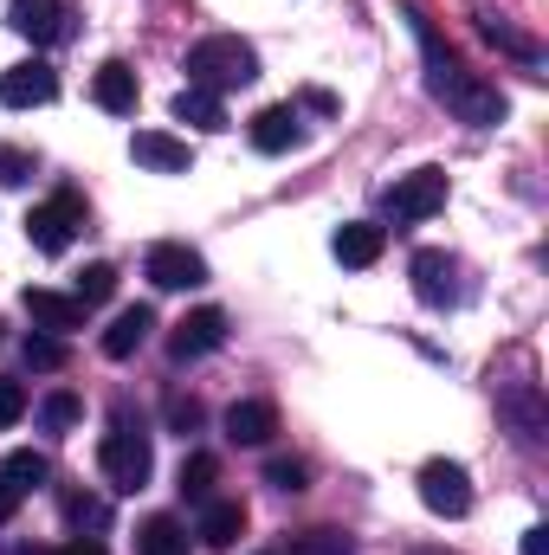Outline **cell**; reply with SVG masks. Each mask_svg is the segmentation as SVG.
<instances>
[{
	"label": "cell",
	"instance_id": "cell-1",
	"mask_svg": "<svg viewBox=\"0 0 549 555\" xmlns=\"http://www.w3.org/2000/svg\"><path fill=\"white\" fill-rule=\"evenodd\" d=\"M188 85H201V91H233V85H253L259 78V52L246 46V39H233V33H214V39H201V46H188Z\"/></svg>",
	"mask_w": 549,
	"mask_h": 555
},
{
	"label": "cell",
	"instance_id": "cell-2",
	"mask_svg": "<svg viewBox=\"0 0 549 555\" xmlns=\"http://www.w3.org/2000/svg\"><path fill=\"white\" fill-rule=\"evenodd\" d=\"M98 465H104V478H111L117 491H142V485H149V472H155L149 433L130 426V420H117V426L104 433V446H98Z\"/></svg>",
	"mask_w": 549,
	"mask_h": 555
},
{
	"label": "cell",
	"instance_id": "cell-3",
	"mask_svg": "<svg viewBox=\"0 0 549 555\" xmlns=\"http://www.w3.org/2000/svg\"><path fill=\"white\" fill-rule=\"evenodd\" d=\"M78 227H85V201H78L72 188H65V194H52V201H39V207L26 214V240H33L39 253H52V259L72 246V233H78Z\"/></svg>",
	"mask_w": 549,
	"mask_h": 555
},
{
	"label": "cell",
	"instance_id": "cell-4",
	"mask_svg": "<svg viewBox=\"0 0 549 555\" xmlns=\"http://www.w3.org/2000/svg\"><path fill=\"white\" fill-rule=\"evenodd\" d=\"M420 504L433 511V517H465L472 511V478H465V465L459 459H426L420 465Z\"/></svg>",
	"mask_w": 549,
	"mask_h": 555
},
{
	"label": "cell",
	"instance_id": "cell-5",
	"mask_svg": "<svg viewBox=\"0 0 549 555\" xmlns=\"http://www.w3.org/2000/svg\"><path fill=\"white\" fill-rule=\"evenodd\" d=\"M439 207H446V175H439V168H413V175H401V181L388 188V220H401V227L433 220Z\"/></svg>",
	"mask_w": 549,
	"mask_h": 555
},
{
	"label": "cell",
	"instance_id": "cell-6",
	"mask_svg": "<svg viewBox=\"0 0 549 555\" xmlns=\"http://www.w3.org/2000/svg\"><path fill=\"white\" fill-rule=\"evenodd\" d=\"M142 278H149L155 291H194V284H207V259H201L194 246H181V240H162V246H149Z\"/></svg>",
	"mask_w": 549,
	"mask_h": 555
},
{
	"label": "cell",
	"instance_id": "cell-7",
	"mask_svg": "<svg viewBox=\"0 0 549 555\" xmlns=\"http://www.w3.org/2000/svg\"><path fill=\"white\" fill-rule=\"evenodd\" d=\"M52 98H59V72H52L46 59H20V65L0 72V104H7V111H39V104H52Z\"/></svg>",
	"mask_w": 549,
	"mask_h": 555
},
{
	"label": "cell",
	"instance_id": "cell-8",
	"mask_svg": "<svg viewBox=\"0 0 549 555\" xmlns=\"http://www.w3.org/2000/svg\"><path fill=\"white\" fill-rule=\"evenodd\" d=\"M220 343H227V310L201 304V310H188V317L175 323V336H168V356H175V362H201V356H214Z\"/></svg>",
	"mask_w": 549,
	"mask_h": 555
},
{
	"label": "cell",
	"instance_id": "cell-9",
	"mask_svg": "<svg viewBox=\"0 0 549 555\" xmlns=\"http://www.w3.org/2000/svg\"><path fill=\"white\" fill-rule=\"evenodd\" d=\"M408 278H413V297H420L426 310H452V304H459V266H452V259H446L439 246L413 253Z\"/></svg>",
	"mask_w": 549,
	"mask_h": 555
},
{
	"label": "cell",
	"instance_id": "cell-10",
	"mask_svg": "<svg viewBox=\"0 0 549 555\" xmlns=\"http://www.w3.org/2000/svg\"><path fill=\"white\" fill-rule=\"evenodd\" d=\"M408 20H413V39H420V59H426V91H433V98L446 104V98L459 91V78H465V65L452 59V46H446V39L433 33V20H426V13H408Z\"/></svg>",
	"mask_w": 549,
	"mask_h": 555
},
{
	"label": "cell",
	"instance_id": "cell-11",
	"mask_svg": "<svg viewBox=\"0 0 549 555\" xmlns=\"http://www.w3.org/2000/svg\"><path fill=\"white\" fill-rule=\"evenodd\" d=\"M446 104H452V117H459V124H472V130H498V124H505V111H511V104H505V91H498V85H485V78H472V72L459 78V91H452Z\"/></svg>",
	"mask_w": 549,
	"mask_h": 555
},
{
	"label": "cell",
	"instance_id": "cell-12",
	"mask_svg": "<svg viewBox=\"0 0 549 555\" xmlns=\"http://www.w3.org/2000/svg\"><path fill=\"white\" fill-rule=\"evenodd\" d=\"M13 33H26L33 46H59V39H72V7L65 0H13Z\"/></svg>",
	"mask_w": 549,
	"mask_h": 555
},
{
	"label": "cell",
	"instance_id": "cell-13",
	"mask_svg": "<svg viewBox=\"0 0 549 555\" xmlns=\"http://www.w3.org/2000/svg\"><path fill=\"white\" fill-rule=\"evenodd\" d=\"M382 246H388V227H375V220H349V227H336V240H330V253H336L349 272H369V266L382 259Z\"/></svg>",
	"mask_w": 549,
	"mask_h": 555
},
{
	"label": "cell",
	"instance_id": "cell-14",
	"mask_svg": "<svg viewBox=\"0 0 549 555\" xmlns=\"http://www.w3.org/2000/svg\"><path fill=\"white\" fill-rule=\"evenodd\" d=\"M246 537V504H233V498H207L201 504V524H194V543H207V550H233Z\"/></svg>",
	"mask_w": 549,
	"mask_h": 555
},
{
	"label": "cell",
	"instance_id": "cell-15",
	"mask_svg": "<svg viewBox=\"0 0 549 555\" xmlns=\"http://www.w3.org/2000/svg\"><path fill=\"white\" fill-rule=\"evenodd\" d=\"M130 155H137L149 175H188V168H194L188 142L168 137V130H137V137H130Z\"/></svg>",
	"mask_w": 549,
	"mask_h": 555
},
{
	"label": "cell",
	"instance_id": "cell-16",
	"mask_svg": "<svg viewBox=\"0 0 549 555\" xmlns=\"http://www.w3.org/2000/svg\"><path fill=\"white\" fill-rule=\"evenodd\" d=\"M26 317H33L46 336H72V330H85V304L65 297V291H26Z\"/></svg>",
	"mask_w": 549,
	"mask_h": 555
},
{
	"label": "cell",
	"instance_id": "cell-17",
	"mask_svg": "<svg viewBox=\"0 0 549 555\" xmlns=\"http://www.w3.org/2000/svg\"><path fill=\"white\" fill-rule=\"evenodd\" d=\"M91 98H98V111H111V117H130L137 111V72L124 65V59H111V65H98V78H91Z\"/></svg>",
	"mask_w": 549,
	"mask_h": 555
},
{
	"label": "cell",
	"instance_id": "cell-18",
	"mask_svg": "<svg viewBox=\"0 0 549 555\" xmlns=\"http://www.w3.org/2000/svg\"><path fill=\"white\" fill-rule=\"evenodd\" d=\"M149 330H155V310H149V304L117 310V317H111V330H104V356H111V362H130L142 343H149Z\"/></svg>",
	"mask_w": 549,
	"mask_h": 555
},
{
	"label": "cell",
	"instance_id": "cell-19",
	"mask_svg": "<svg viewBox=\"0 0 549 555\" xmlns=\"http://www.w3.org/2000/svg\"><path fill=\"white\" fill-rule=\"evenodd\" d=\"M272 433H278L272 401H233V408H227V439H233V446H266Z\"/></svg>",
	"mask_w": 549,
	"mask_h": 555
},
{
	"label": "cell",
	"instance_id": "cell-20",
	"mask_svg": "<svg viewBox=\"0 0 549 555\" xmlns=\"http://www.w3.org/2000/svg\"><path fill=\"white\" fill-rule=\"evenodd\" d=\"M246 137H253L259 155H284V149H297L304 130H297V111H291V104H272V111H259V117H253V130H246Z\"/></svg>",
	"mask_w": 549,
	"mask_h": 555
},
{
	"label": "cell",
	"instance_id": "cell-21",
	"mask_svg": "<svg viewBox=\"0 0 549 555\" xmlns=\"http://www.w3.org/2000/svg\"><path fill=\"white\" fill-rule=\"evenodd\" d=\"M472 20H478V33H485V39H491L498 52H511V59H524V65H537V39H524V33H518V26H511V20H505L498 7H478Z\"/></svg>",
	"mask_w": 549,
	"mask_h": 555
},
{
	"label": "cell",
	"instance_id": "cell-22",
	"mask_svg": "<svg viewBox=\"0 0 549 555\" xmlns=\"http://www.w3.org/2000/svg\"><path fill=\"white\" fill-rule=\"evenodd\" d=\"M175 124H194V130H227V111H220V98H214V91L181 85V91H175Z\"/></svg>",
	"mask_w": 549,
	"mask_h": 555
},
{
	"label": "cell",
	"instance_id": "cell-23",
	"mask_svg": "<svg viewBox=\"0 0 549 555\" xmlns=\"http://www.w3.org/2000/svg\"><path fill=\"white\" fill-rule=\"evenodd\" d=\"M46 478H52V465H46V452H33V446H20V452L0 459V485H13V491H39Z\"/></svg>",
	"mask_w": 549,
	"mask_h": 555
},
{
	"label": "cell",
	"instance_id": "cell-24",
	"mask_svg": "<svg viewBox=\"0 0 549 555\" xmlns=\"http://www.w3.org/2000/svg\"><path fill=\"white\" fill-rule=\"evenodd\" d=\"M505 414L518 420V439H531V446L549 433V414H544V395L537 388H511L505 395Z\"/></svg>",
	"mask_w": 549,
	"mask_h": 555
},
{
	"label": "cell",
	"instance_id": "cell-25",
	"mask_svg": "<svg viewBox=\"0 0 549 555\" xmlns=\"http://www.w3.org/2000/svg\"><path fill=\"white\" fill-rule=\"evenodd\" d=\"M214 485H220V459H214V452H188V459H181V498H188V504H207Z\"/></svg>",
	"mask_w": 549,
	"mask_h": 555
},
{
	"label": "cell",
	"instance_id": "cell-26",
	"mask_svg": "<svg viewBox=\"0 0 549 555\" xmlns=\"http://www.w3.org/2000/svg\"><path fill=\"white\" fill-rule=\"evenodd\" d=\"M137 555H188V530L175 517H149L137 530Z\"/></svg>",
	"mask_w": 549,
	"mask_h": 555
},
{
	"label": "cell",
	"instance_id": "cell-27",
	"mask_svg": "<svg viewBox=\"0 0 549 555\" xmlns=\"http://www.w3.org/2000/svg\"><path fill=\"white\" fill-rule=\"evenodd\" d=\"M26 369H39V375L65 369V343L59 336H26Z\"/></svg>",
	"mask_w": 549,
	"mask_h": 555
},
{
	"label": "cell",
	"instance_id": "cell-28",
	"mask_svg": "<svg viewBox=\"0 0 549 555\" xmlns=\"http://www.w3.org/2000/svg\"><path fill=\"white\" fill-rule=\"evenodd\" d=\"M111 291H117V272H111V266H85V272H78V304H85V310L104 304Z\"/></svg>",
	"mask_w": 549,
	"mask_h": 555
},
{
	"label": "cell",
	"instance_id": "cell-29",
	"mask_svg": "<svg viewBox=\"0 0 549 555\" xmlns=\"http://www.w3.org/2000/svg\"><path fill=\"white\" fill-rule=\"evenodd\" d=\"M78 414H85V408H78V395H65V388L39 401V420H46L52 433H65V426H78Z\"/></svg>",
	"mask_w": 549,
	"mask_h": 555
},
{
	"label": "cell",
	"instance_id": "cell-30",
	"mask_svg": "<svg viewBox=\"0 0 549 555\" xmlns=\"http://www.w3.org/2000/svg\"><path fill=\"white\" fill-rule=\"evenodd\" d=\"M266 485H272V491H291V498H297V491L310 485V472H304V459H272V465H266Z\"/></svg>",
	"mask_w": 549,
	"mask_h": 555
},
{
	"label": "cell",
	"instance_id": "cell-31",
	"mask_svg": "<svg viewBox=\"0 0 549 555\" xmlns=\"http://www.w3.org/2000/svg\"><path fill=\"white\" fill-rule=\"evenodd\" d=\"M291 555H356V550H349L336 530H310V537H297V550Z\"/></svg>",
	"mask_w": 549,
	"mask_h": 555
},
{
	"label": "cell",
	"instance_id": "cell-32",
	"mask_svg": "<svg viewBox=\"0 0 549 555\" xmlns=\"http://www.w3.org/2000/svg\"><path fill=\"white\" fill-rule=\"evenodd\" d=\"M65 517H72L78 530H85V524H91V530H104V517H111V511H104L98 498H65Z\"/></svg>",
	"mask_w": 549,
	"mask_h": 555
},
{
	"label": "cell",
	"instance_id": "cell-33",
	"mask_svg": "<svg viewBox=\"0 0 549 555\" xmlns=\"http://www.w3.org/2000/svg\"><path fill=\"white\" fill-rule=\"evenodd\" d=\"M0 181H7V188L33 181V155H26V149H0Z\"/></svg>",
	"mask_w": 549,
	"mask_h": 555
},
{
	"label": "cell",
	"instance_id": "cell-34",
	"mask_svg": "<svg viewBox=\"0 0 549 555\" xmlns=\"http://www.w3.org/2000/svg\"><path fill=\"white\" fill-rule=\"evenodd\" d=\"M20 414H26V388L20 382H0V426H13Z\"/></svg>",
	"mask_w": 549,
	"mask_h": 555
},
{
	"label": "cell",
	"instance_id": "cell-35",
	"mask_svg": "<svg viewBox=\"0 0 549 555\" xmlns=\"http://www.w3.org/2000/svg\"><path fill=\"white\" fill-rule=\"evenodd\" d=\"M168 420H175L181 433H194V426H201V401H175V408H168Z\"/></svg>",
	"mask_w": 549,
	"mask_h": 555
},
{
	"label": "cell",
	"instance_id": "cell-36",
	"mask_svg": "<svg viewBox=\"0 0 549 555\" xmlns=\"http://www.w3.org/2000/svg\"><path fill=\"white\" fill-rule=\"evenodd\" d=\"M524 555H549V530H524Z\"/></svg>",
	"mask_w": 549,
	"mask_h": 555
},
{
	"label": "cell",
	"instance_id": "cell-37",
	"mask_svg": "<svg viewBox=\"0 0 549 555\" xmlns=\"http://www.w3.org/2000/svg\"><path fill=\"white\" fill-rule=\"evenodd\" d=\"M13 504H20V491H13V485H0V524L13 517Z\"/></svg>",
	"mask_w": 549,
	"mask_h": 555
},
{
	"label": "cell",
	"instance_id": "cell-38",
	"mask_svg": "<svg viewBox=\"0 0 549 555\" xmlns=\"http://www.w3.org/2000/svg\"><path fill=\"white\" fill-rule=\"evenodd\" d=\"M59 555H104V543H85V537H78V543H65Z\"/></svg>",
	"mask_w": 549,
	"mask_h": 555
}]
</instances>
